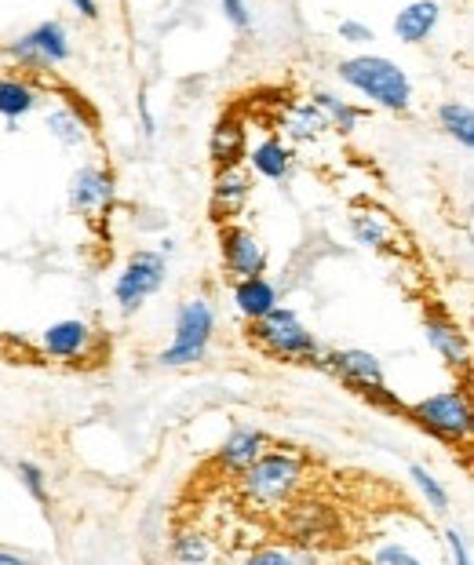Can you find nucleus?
<instances>
[{
	"label": "nucleus",
	"mask_w": 474,
	"mask_h": 565,
	"mask_svg": "<svg viewBox=\"0 0 474 565\" xmlns=\"http://www.w3.org/2000/svg\"><path fill=\"white\" fill-rule=\"evenodd\" d=\"M48 131L63 142V147H70V150H77V147H84V142L92 139V128H88V117H81L77 114V106H55L52 114H48Z\"/></svg>",
	"instance_id": "19"
},
{
	"label": "nucleus",
	"mask_w": 474,
	"mask_h": 565,
	"mask_svg": "<svg viewBox=\"0 0 474 565\" xmlns=\"http://www.w3.org/2000/svg\"><path fill=\"white\" fill-rule=\"evenodd\" d=\"M328 372H336L339 380L350 383L355 391H361L365 398H380V402H391L387 398V383H383V369H380V358L369 354V351H333V354H322V362Z\"/></svg>",
	"instance_id": "8"
},
{
	"label": "nucleus",
	"mask_w": 474,
	"mask_h": 565,
	"mask_svg": "<svg viewBox=\"0 0 474 565\" xmlns=\"http://www.w3.org/2000/svg\"><path fill=\"white\" fill-rule=\"evenodd\" d=\"M109 201H114V179H109V172H103V168L84 164L70 175V209L73 212H84V215L99 212Z\"/></svg>",
	"instance_id": "10"
},
{
	"label": "nucleus",
	"mask_w": 474,
	"mask_h": 565,
	"mask_svg": "<svg viewBox=\"0 0 474 565\" xmlns=\"http://www.w3.org/2000/svg\"><path fill=\"white\" fill-rule=\"evenodd\" d=\"M245 158H249L255 175L274 179V183L292 172V147H288L285 139H277V136H266L263 142H255V147L245 153Z\"/></svg>",
	"instance_id": "14"
},
{
	"label": "nucleus",
	"mask_w": 474,
	"mask_h": 565,
	"mask_svg": "<svg viewBox=\"0 0 474 565\" xmlns=\"http://www.w3.org/2000/svg\"><path fill=\"white\" fill-rule=\"evenodd\" d=\"M172 555L179 562H204V558L212 555V551H209V544H204L201 533H179L172 540Z\"/></svg>",
	"instance_id": "26"
},
{
	"label": "nucleus",
	"mask_w": 474,
	"mask_h": 565,
	"mask_svg": "<svg viewBox=\"0 0 474 565\" xmlns=\"http://www.w3.org/2000/svg\"><path fill=\"white\" fill-rule=\"evenodd\" d=\"M412 419L438 435L442 441H467L471 438V405H467V394L464 391H442V394H431L409 408Z\"/></svg>",
	"instance_id": "7"
},
{
	"label": "nucleus",
	"mask_w": 474,
	"mask_h": 565,
	"mask_svg": "<svg viewBox=\"0 0 474 565\" xmlns=\"http://www.w3.org/2000/svg\"><path fill=\"white\" fill-rule=\"evenodd\" d=\"M234 307L249 321L263 318L266 310L277 307V288H274V281H266L263 274H252V278H238V285H234Z\"/></svg>",
	"instance_id": "15"
},
{
	"label": "nucleus",
	"mask_w": 474,
	"mask_h": 565,
	"mask_svg": "<svg viewBox=\"0 0 474 565\" xmlns=\"http://www.w3.org/2000/svg\"><path fill=\"white\" fill-rule=\"evenodd\" d=\"M336 74L350 92H358L361 99H369L372 106H380V110L405 114L412 106V81L405 70L387 55H369V52L350 55L336 66Z\"/></svg>",
	"instance_id": "1"
},
{
	"label": "nucleus",
	"mask_w": 474,
	"mask_h": 565,
	"mask_svg": "<svg viewBox=\"0 0 474 565\" xmlns=\"http://www.w3.org/2000/svg\"><path fill=\"white\" fill-rule=\"evenodd\" d=\"M8 55L15 58L19 66L27 70H52L70 63L73 47H70V33L59 19H44L36 22L33 30H27L22 38L8 44Z\"/></svg>",
	"instance_id": "6"
},
{
	"label": "nucleus",
	"mask_w": 474,
	"mask_h": 565,
	"mask_svg": "<svg viewBox=\"0 0 474 565\" xmlns=\"http://www.w3.org/2000/svg\"><path fill=\"white\" fill-rule=\"evenodd\" d=\"M336 33H339V41L350 44V47H365V44H372V41H376L372 26H369V22H361V19H344V22L336 26Z\"/></svg>",
	"instance_id": "27"
},
{
	"label": "nucleus",
	"mask_w": 474,
	"mask_h": 565,
	"mask_svg": "<svg viewBox=\"0 0 474 565\" xmlns=\"http://www.w3.org/2000/svg\"><path fill=\"white\" fill-rule=\"evenodd\" d=\"M19 478H22V486L30 489V497L33 500H48V482H44V471H41V463H33V460H19Z\"/></svg>",
	"instance_id": "28"
},
{
	"label": "nucleus",
	"mask_w": 474,
	"mask_h": 565,
	"mask_svg": "<svg viewBox=\"0 0 474 565\" xmlns=\"http://www.w3.org/2000/svg\"><path fill=\"white\" fill-rule=\"evenodd\" d=\"M66 4L77 11L81 19H88V22L99 19V0H66Z\"/></svg>",
	"instance_id": "33"
},
{
	"label": "nucleus",
	"mask_w": 474,
	"mask_h": 565,
	"mask_svg": "<svg viewBox=\"0 0 474 565\" xmlns=\"http://www.w3.org/2000/svg\"><path fill=\"white\" fill-rule=\"evenodd\" d=\"M212 158L219 164H238L241 158H245V128H241L238 121H219L215 131H212Z\"/></svg>",
	"instance_id": "23"
},
{
	"label": "nucleus",
	"mask_w": 474,
	"mask_h": 565,
	"mask_svg": "<svg viewBox=\"0 0 474 565\" xmlns=\"http://www.w3.org/2000/svg\"><path fill=\"white\" fill-rule=\"evenodd\" d=\"M296 562L292 551H282V547H266V551H252L249 555V565H288Z\"/></svg>",
	"instance_id": "31"
},
{
	"label": "nucleus",
	"mask_w": 474,
	"mask_h": 565,
	"mask_svg": "<svg viewBox=\"0 0 474 565\" xmlns=\"http://www.w3.org/2000/svg\"><path fill=\"white\" fill-rule=\"evenodd\" d=\"M409 475H412V482H417L420 497L428 500V508H431V511H438V514L449 511V489H445L442 482H438V478L428 471V467H423V463H412V467H409Z\"/></svg>",
	"instance_id": "25"
},
{
	"label": "nucleus",
	"mask_w": 474,
	"mask_h": 565,
	"mask_svg": "<svg viewBox=\"0 0 474 565\" xmlns=\"http://www.w3.org/2000/svg\"><path fill=\"white\" fill-rule=\"evenodd\" d=\"M442 22V4L438 0H412L394 15V38L401 44H423Z\"/></svg>",
	"instance_id": "12"
},
{
	"label": "nucleus",
	"mask_w": 474,
	"mask_h": 565,
	"mask_svg": "<svg viewBox=\"0 0 474 565\" xmlns=\"http://www.w3.org/2000/svg\"><path fill=\"white\" fill-rule=\"evenodd\" d=\"M376 562H380V565H420V558L412 555V551L401 547V544L380 547V551H376Z\"/></svg>",
	"instance_id": "30"
},
{
	"label": "nucleus",
	"mask_w": 474,
	"mask_h": 565,
	"mask_svg": "<svg viewBox=\"0 0 474 565\" xmlns=\"http://www.w3.org/2000/svg\"><path fill=\"white\" fill-rule=\"evenodd\" d=\"M36 103H41V92H36L30 81L0 77V117L19 121V117H27V114L36 110Z\"/></svg>",
	"instance_id": "18"
},
{
	"label": "nucleus",
	"mask_w": 474,
	"mask_h": 565,
	"mask_svg": "<svg viewBox=\"0 0 474 565\" xmlns=\"http://www.w3.org/2000/svg\"><path fill=\"white\" fill-rule=\"evenodd\" d=\"M241 475V492L260 508H282L303 482V463L296 452H260Z\"/></svg>",
	"instance_id": "2"
},
{
	"label": "nucleus",
	"mask_w": 474,
	"mask_h": 565,
	"mask_svg": "<svg viewBox=\"0 0 474 565\" xmlns=\"http://www.w3.org/2000/svg\"><path fill=\"white\" fill-rule=\"evenodd\" d=\"M310 103L325 114L328 128H339V131H355L358 121L365 117V110H358V106H350L347 99H339V95H333V92H314V95H310Z\"/></svg>",
	"instance_id": "22"
},
{
	"label": "nucleus",
	"mask_w": 474,
	"mask_h": 565,
	"mask_svg": "<svg viewBox=\"0 0 474 565\" xmlns=\"http://www.w3.org/2000/svg\"><path fill=\"white\" fill-rule=\"evenodd\" d=\"M325 128H328L325 114H322L314 103H296V106H292V110L285 114V136H288V139H296V142L318 139Z\"/></svg>",
	"instance_id": "21"
},
{
	"label": "nucleus",
	"mask_w": 474,
	"mask_h": 565,
	"mask_svg": "<svg viewBox=\"0 0 474 565\" xmlns=\"http://www.w3.org/2000/svg\"><path fill=\"white\" fill-rule=\"evenodd\" d=\"M219 245H223V267L234 274V278H252V274L266 270V248L260 245V237L252 231H245V226H223Z\"/></svg>",
	"instance_id": "9"
},
{
	"label": "nucleus",
	"mask_w": 474,
	"mask_h": 565,
	"mask_svg": "<svg viewBox=\"0 0 474 565\" xmlns=\"http://www.w3.org/2000/svg\"><path fill=\"white\" fill-rule=\"evenodd\" d=\"M0 565H22V555H15V551H0Z\"/></svg>",
	"instance_id": "35"
},
{
	"label": "nucleus",
	"mask_w": 474,
	"mask_h": 565,
	"mask_svg": "<svg viewBox=\"0 0 474 565\" xmlns=\"http://www.w3.org/2000/svg\"><path fill=\"white\" fill-rule=\"evenodd\" d=\"M252 324H255L252 335L271 354L292 358V362H299V365H318L322 362V343L314 340V332L299 321L296 310L274 307V310H266L263 318H255Z\"/></svg>",
	"instance_id": "4"
},
{
	"label": "nucleus",
	"mask_w": 474,
	"mask_h": 565,
	"mask_svg": "<svg viewBox=\"0 0 474 565\" xmlns=\"http://www.w3.org/2000/svg\"><path fill=\"white\" fill-rule=\"evenodd\" d=\"M252 194V175L245 172L241 164H223L215 175V190H212V209L223 212L215 215V220H230V215H238L245 209V201Z\"/></svg>",
	"instance_id": "13"
},
{
	"label": "nucleus",
	"mask_w": 474,
	"mask_h": 565,
	"mask_svg": "<svg viewBox=\"0 0 474 565\" xmlns=\"http://www.w3.org/2000/svg\"><path fill=\"white\" fill-rule=\"evenodd\" d=\"M212 332H215V307L209 296H193L187 303L179 307L176 315V332H172V343L157 354V362L165 369H182V365H198L204 362L209 354V343H212Z\"/></svg>",
	"instance_id": "3"
},
{
	"label": "nucleus",
	"mask_w": 474,
	"mask_h": 565,
	"mask_svg": "<svg viewBox=\"0 0 474 565\" xmlns=\"http://www.w3.org/2000/svg\"><path fill=\"white\" fill-rule=\"evenodd\" d=\"M165 281H168L165 252H150V248L131 252L125 270H120L117 281H114V299H117L120 315H136L146 299L161 292Z\"/></svg>",
	"instance_id": "5"
},
{
	"label": "nucleus",
	"mask_w": 474,
	"mask_h": 565,
	"mask_svg": "<svg viewBox=\"0 0 474 565\" xmlns=\"http://www.w3.org/2000/svg\"><path fill=\"white\" fill-rule=\"evenodd\" d=\"M350 234H355V242L365 248H380L387 237H391V226L383 223V215L358 212V215H350Z\"/></svg>",
	"instance_id": "24"
},
{
	"label": "nucleus",
	"mask_w": 474,
	"mask_h": 565,
	"mask_svg": "<svg viewBox=\"0 0 474 565\" xmlns=\"http://www.w3.org/2000/svg\"><path fill=\"white\" fill-rule=\"evenodd\" d=\"M438 125H442L445 136L456 139L464 150L474 147V110H471V103H445V106H438Z\"/></svg>",
	"instance_id": "20"
},
{
	"label": "nucleus",
	"mask_w": 474,
	"mask_h": 565,
	"mask_svg": "<svg viewBox=\"0 0 474 565\" xmlns=\"http://www.w3.org/2000/svg\"><path fill=\"white\" fill-rule=\"evenodd\" d=\"M445 547H449V555H453L456 565H467V562H471L467 547H464V533H460L456 525H449V529H445Z\"/></svg>",
	"instance_id": "32"
},
{
	"label": "nucleus",
	"mask_w": 474,
	"mask_h": 565,
	"mask_svg": "<svg viewBox=\"0 0 474 565\" xmlns=\"http://www.w3.org/2000/svg\"><path fill=\"white\" fill-rule=\"evenodd\" d=\"M263 441L266 438L255 427H234L230 438L223 441V449H219V463H223L227 471H245L255 456L263 452Z\"/></svg>",
	"instance_id": "17"
},
{
	"label": "nucleus",
	"mask_w": 474,
	"mask_h": 565,
	"mask_svg": "<svg viewBox=\"0 0 474 565\" xmlns=\"http://www.w3.org/2000/svg\"><path fill=\"white\" fill-rule=\"evenodd\" d=\"M139 114H143V131L146 136H154L157 125H154V117H150V106H146V99H139Z\"/></svg>",
	"instance_id": "34"
},
{
	"label": "nucleus",
	"mask_w": 474,
	"mask_h": 565,
	"mask_svg": "<svg viewBox=\"0 0 474 565\" xmlns=\"http://www.w3.org/2000/svg\"><path fill=\"white\" fill-rule=\"evenodd\" d=\"M423 332H428V343L445 358L449 365H464L467 362V340L449 318H434V315L423 318Z\"/></svg>",
	"instance_id": "16"
},
{
	"label": "nucleus",
	"mask_w": 474,
	"mask_h": 565,
	"mask_svg": "<svg viewBox=\"0 0 474 565\" xmlns=\"http://www.w3.org/2000/svg\"><path fill=\"white\" fill-rule=\"evenodd\" d=\"M41 347L52 358H84L92 347V324L81 321V318H63L55 324H48L44 335H41Z\"/></svg>",
	"instance_id": "11"
},
{
	"label": "nucleus",
	"mask_w": 474,
	"mask_h": 565,
	"mask_svg": "<svg viewBox=\"0 0 474 565\" xmlns=\"http://www.w3.org/2000/svg\"><path fill=\"white\" fill-rule=\"evenodd\" d=\"M219 11H223V19L230 22L234 30H252V8L249 0H219Z\"/></svg>",
	"instance_id": "29"
}]
</instances>
